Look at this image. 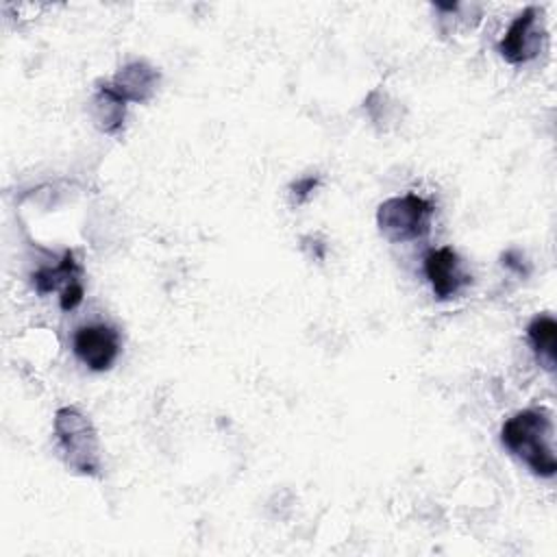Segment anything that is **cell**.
<instances>
[{
    "label": "cell",
    "instance_id": "8992f818",
    "mask_svg": "<svg viewBox=\"0 0 557 557\" xmlns=\"http://www.w3.org/2000/svg\"><path fill=\"white\" fill-rule=\"evenodd\" d=\"M72 348L89 370L104 372L120 355V333L104 322L87 324L76 329Z\"/></svg>",
    "mask_w": 557,
    "mask_h": 557
},
{
    "label": "cell",
    "instance_id": "9c48e42d",
    "mask_svg": "<svg viewBox=\"0 0 557 557\" xmlns=\"http://www.w3.org/2000/svg\"><path fill=\"white\" fill-rule=\"evenodd\" d=\"M81 265L78 261L74 259V252L72 250H65L61 261L54 265V268H41L33 274V285H35V292L46 296L54 289L59 292H65L67 287L81 283Z\"/></svg>",
    "mask_w": 557,
    "mask_h": 557
},
{
    "label": "cell",
    "instance_id": "5b68a950",
    "mask_svg": "<svg viewBox=\"0 0 557 557\" xmlns=\"http://www.w3.org/2000/svg\"><path fill=\"white\" fill-rule=\"evenodd\" d=\"M424 276H426L437 300L455 298L461 294L463 287H468L472 283V276L466 270L461 257L450 246L433 248L426 252Z\"/></svg>",
    "mask_w": 557,
    "mask_h": 557
},
{
    "label": "cell",
    "instance_id": "6da1fadb",
    "mask_svg": "<svg viewBox=\"0 0 557 557\" xmlns=\"http://www.w3.org/2000/svg\"><path fill=\"white\" fill-rule=\"evenodd\" d=\"M503 446L524 461L537 476L550 479L557 472L553 453V422L542 409H522L503 422Z\"/></svg>",
    "mask_w": 557,
    "mask_h": 557
},
{
    "label": "cell",
    "instance_id": "3957f363",
    "mask_svg": "<svg viewBox=\"0 0 557 557\" xmlns=\"http://www.w3.org/2000/svg\"><path fill=\"white\" fill-rule=\"evenodd\" d=\"M433 211V205L418 194L394 196L379 205L376 226L381 235L394 244L420 239L431 231Z\"/></svg>",
    "mask_w": 557,
    "mask_h": 557
},
{
    "label": "cell",
    "instance_id": "ba28073f",
    "mask_svg": "<svg viewBox=\"0 0 557 557\" xmlns=\"http://www.w3.org/2000/svg\"><path fill=\"white\" fill-rule=\"evenodd\" d=\"M124 115H126V100L109 83L98 87V91L91 100L94 124L102 133L115 135L124 124Z\"/></svg>",
    "mask_w": 557,
    "mask_h": 557
},
{
    "label": "cell",
    "instance_id": "52a82bcc",
    "mask_svg": "<svg viewBox=\"0 0 557 557\" xmlns=\"http://www.w3.org/2000/svg\"><path fill=\"white\" fill-rule=\"evenodd\" d=\"M109 85L126 102H146L152 98L159 85V72L146 61H131L115 72Z\"/></svg>",
    "mask_w": 557,
    "mask_h": 557
},
{
    "label": "cell",
    "instance_id": "7a4b0ae2",
    "mask_svg": "<svg viewBox=\"0 0 557 557\" xmlns=\"http://www.w3.org/2000/svg\"><path fill=\"white\" fill-rule=\"evenodd\" d=\"M54 435L65 463L81 474H98L100 444L91 420L76 407H61L54 413Z\"/></svg>",
    "mask_w": 557,
    "mask_h": 557
},
{
    "label": "cell",
    "instance_id": "277c9868",
    "mask_svg": "<svg viewBox=\"0 0 557 557\" xmlns=\"http://www.w3.org/2000/svg\"><path fill=\"white\" fill-rule=\"evenodd\" d=\"M544 37H546V30H544L540 9L527 7L513 17L507 33L498 41V52L507 63L520 65L540 54L544 46Z\"/></svg>",
    "mask_w": 557,
    "mask_h": 557
},
{
    "label": "cell",
    "instance_id": "30bf717a",
    "mask_svg": "<svg viewBox=\"0 0 557 557\" xmlns=\"http://www.w3.org/2000/svg\"><path fill=\"white\" fill-rule=\"evenodd\" d=\"M527 337L533 346V352L540 361V366L548 372L555 370L557 363V322L548 313L535 315L527 326Z\"/></svg>",
    "mask_w": 557,
    "mask_h": 557
},
{
    "label": "cell",
    "instance_id": "8fae6325",
    "mask_svg": "<svg viewBox=\"0 0 557 557\" xmlns=\"http://www.w3.org/2000/svg\"><path fill=\"white\" fill-rule=\"evenodd\" d=\"M315 185H318V178H313V176H309V178H300V181H296L294 183V194H296V198H298V202H302L313 189H315Z\"/></svg>",
    "mask_w": 557,
    "mask_h": 557
}]
</instances>
